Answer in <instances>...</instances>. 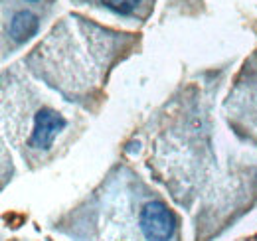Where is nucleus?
Returning a JSON list of instances; mask_svg holds the SVG:
<instances>
[{
	"label": "nucleus",
	"instance_id": "7ed1b4c3",
	"mask_svg": "<svg viewBox=\"0 0 257 241\" xmlns=\"http://www.w3.org/2000/svg\"><path fill=\"white\" fill-rule=\"evenodd\" d=\"M109 10L117 12V14H131L141 0H101Z\"/></svg>",
	"mask_w": 257,
	"mask_h": 241
},
{
	"label": "nucleus",
	"instance_id": "20e7f679",
	"mask_svg": "<svg viewBox=\"0 0 257 241\" xmlns=\"http://www.w3.org/2000/svg\"><path fill=\"white\" fill-rule=\"evenodd\" d=\"M28 2H34V0H28Z\"/></svg>",
	"mask_w": 257,
	"mask_h": 241
},
{
	"label": "nucleus",
	"instance_id": "f03ea898",
	"mask_svg": "<svg viewBox=\"0 0 257 241\" xmlns=\"http://www.w3.org/2000/svg\"><path fill=\"white\" fill-rule=\"evenodd\" d=\"M38 26H40V22H38V18L34 16L32 12L18 10L10 20V36L16 42H26L38 32Z\"/></svg>",
	"mask_w": 257,
	"mask_h": 241
},
{
	"label": "nucleus",
	"instance_id": "f257e3e1",
	"mask_svg": "<svg viewBox=\"0 0 257 241\" xmlns=\"http://www.w3.org/2000/svg\"><path fill=\"white\" fill-rule=\"evenodd\" d=\"M67 127V120L54 109L44 107L34 115V125L28 147L38 149V151H50L58 139V135Z\"/></svg>",
	"mask_w": 257,
	"mask_h": 241
}]
</instances>
